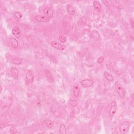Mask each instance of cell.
Segmentation results:
<instances>
[{
	"label": "cell",
	"instance_id": "obj_1",
	"mask_svg": "<svg viewBox=\"0 0 134 134\" xmlns=\"http://www.w3.org/2000/svg\"><path fill=\"white\" fill-rule=\"evenodd\" d=\"M130 125V123L129 121H124V123H122L120 126V127H119L120 133L121 134H127L129 129Z\"/></svg>",
	"mask_w": 134,
	"mask_h": 134
},
{
	"label": "cell",
	"instance_id": "obj_2",
	"mask_svg": "<svg viewBox=\"0 0 134 134\" xmlns=\"http://www.w3.org/2000/svg\"><path fill=\"white\" fill-rule=\"evenodd\" d=\"M116 90L117 92V94L121 99H124L125 97V90L123 87L118 82H116L115 83Z\"/></svg>",
	"mask_w": 134,
	"mask_h": 134
},
{
	"label": "cell",
	"instance_id": "obj_3",
	"mask_svg": "<svg viewBox=\"0 0 134 134\" xmlns=\"http://www.w3.org/2000/svg\"><path fill=\"white\" fill-rule=\"evenodd\" d=\"M117 105L116 101L115 100L112 101V102L111 103V108H110L109 111V114L110 115H111V117L114 116L116 112L117 111Z\"/></svg>",
	"mask_w": 134,
	"mask_h": 134
},
{
	"label": "cell",
	"instance_id": "obj_4",
	"mask_svg": "<svg viewBox=\"0 0 134 134\" xmlns=\"http://www.w3.org/2000/svg\"><path fill=\"white\" fill-rule=\"evenodd\" d=\"M50 44H51V46L53 48L59 50H63L65 48V46L64 45H62L60 43L58 42V41H52L50 43Z\"/></svg>",
	"mask_w": 134,
	"mask_h": 134
},
{
	"label": "cell",
	"instance_id": "obj_5",
	"mask_svg": "<svg viewBox=\"0 0 134 134\" xmlns=\"http://www.w3.org/2000/svg\"><path fill=\"white\" fill-rule=\"evenodd\" d=\"M35 19L37 21L41 22V23H47L49 22L50 20V19L46 15H38L35 16Z\"/></svg>",
	"mask_w": 134,
	"mask_h": 134
},
{
	"label": "cell",
	"instance_id": "obj_6",
	"mask_svg": "<svg viewBox=\"0 0 134 134\" xmlns=\"http://www.w3.org/2000/svg\"><path fill=\"white\" fill-rule=\"evenodd\" d=\"M81 84L84 88H89L94 84V81L91 79H85L81 81Z\"/></svg>",
	"mask_w": 134,
	"mask_h": 134
},
{
	"label": "cell",
	"instance_id": "obj_7",
	"mask_svg": "<svg viewBox=\"0 0 134 134\" xmlns=\"http://www.w3.org/2000/svg\"><path fill=\"white\" fill-rule=\"evenodd\" d=\"M12 32L14 36L17 38V39H19L20 36H21V31H20L19 27L17 26L14 27L12 29Z\"/></svg>",
	"mask_w": 134,
	"mask_h": 134
},
{
	"label": "cell",
	"instance_id": "obj_8",
	"mask_svg": "<svg viewBox=\"0 0 134 134\" xmlns=\"http://www.w3.org/2000/svg\"><path fill=\"white\" fill-rule=\"evenodd\" d=\"M80 91H81V89H80V86L78 84H74L73 86V94L74 96L78 97L80 95Z\"/></svg>",
	"mask_w": 134,
	"mask_h": 134
},
{
	"label": "cell",
	"instance_id": "obj_9",
	"mask_svg": "<svg viewBox=\"0 0 134 134\" xmlns=\"http://www.w3.org/2000/svg\"><path fill=\"white\" fill-rule=\"evenodd\" d=\"M44 14L49 19L51 18L53 15V11L51 8L46 7L44 9Z\"/></svg>",
	"mask_w": 134,
	"mask_h": 134
},
{
	"label": "cell",
	"instance_id": "obj_10",
	"mask_svg": "<svg viewBox=\"0 0 134 134\" xmlns=\"http://www.w3.org/2000/svg\"><path fill=\"white\" fill-rule=\"evenodd\" d=\"M11 72L12 76L13 77V78L15 80L18 79L19 78V71L16 67H12L11 69Z\"/></svg>",
	"mask_w": 134,
	"mask_h": 134
},
{
	"label": "cell",
	"instance_id": "obj_11",
	"mask_svg": "<svg viewBox=\"0 0 134 134\" xmlns=\"http://www.w3.org/2000/svg\"><path fill=\"white\" fill-rule=\"evenodd\" d=\"M44 72H45V74L46 77H47V78L48 79V80L50 82H52L54 81V80H53L52 74L49 70L45 69V70Z\"/></svg>",
	"mask_w": 134,
	"mask_h": 134
},
{
	"label": "cell",
	"instance_id": "obj_12",
	"mask_svg": "<svg viewBox=\"0 0 134 134\" xmlns=\"http://www.w3.org/2000/svg\"><path fill=\"white\" fill-rule=\"evenodd\" d=\"M91 37L95 40H98L100 38L99 32L96 31H93L91 32Z\"/></svg>",
	"mask_w": 134,
	"mask_h": 134
},
{
	"label": "cell",
	"instance_id": "obj_13",
	"mask_svg": "<svg viewBox=\"0 0 134 134\" xmlns=\"http://www.w3.org/2000/svg\"><path fill=\"white\" fill-rule=\"evenodd\" d=\"M104 77H105V79L108 80V81H109V82L114 81V78L111 73H108V72H107V71H105V72H104Z\"/></svg>",
	"mask_w": 134,
	"mask_h": 134
},
{
	"label": "cell",
	"instance_id": "obj_14",
	"mask_svg": "<svg viewBox=\"0 0 134 134\" xmlns=\"http://www.w3.org/2000/svg\"><path fill=\"white\" fill-rule=\"evenodd\" d=\"M67 10L68 13L71 15H73L75 14V9H74L73 6L71 4H68L67 5Z\"/></svg>",
	"mask_w": 134,
	"mask_h": 134
},
{
	"label": "cell",
	"instance_id": "obj_15",
	"mask_svg": "<svg viewBox=\"0 0 134 134\" xmlns=\"http://www.w3.org/2000/svg\"><path fill=\"white\" fill-rule=\"evenodd\" d=\"M93 7L95 10L98 12L101 11V2L99 1H94L93 2Z\"/></svg>",
	"mask_w": 134,
	"mask_h": 134
},
{
	"label": "cell",
	"instance_id": "obj_16",
	"mask_svg": "<svg viewBox=\"0 0 134 134\" xmlns=\"http://www.w3.org/2000/svg\"><path fill=\"white\" fill-rule=\"evenodd\" d=\"M10 42L11 43L12 46L14 48H17L18 46H19V42H18V41L16 38L14 37L10 38Z\"/></svg>",
	"mask_w": 134,
	"mask_h": 134
},
{
	"label": "cell",
	"instance_id": "obj_17",
	"mask_svg": "<svg viewBox=\"0 0 134 134\" xmlns=\"http://www.w3.org/2000/svg\"><path fill=\"white\" fill-rule=\"evenodd\" d=\"M26 79L28 80H29V81H31L32 82L33 81L34 78V74L32 73V72H31V71H28L27 73H26Z\"/></svg>",
	"mask_w": 134,
	"mask_h": 134
},
{
	"label": "cell",
	"instance_id": "obj_18",
	"mask_svg": "<svg viewBox=\"0 0 134 134\" xmlns=\"http://www.w3.org/2000/svg\"><path fill=\"white\" fill-rule=\"evenodd\" d=\"M59 132L61 134H66L67 130H66V126L64 124H61L59 127Z\"/></svg>",
	"mask_w": 134,
	"mask_h": 134
},
{
	"label": "cell",
	"instance_id": "obj_19",
	"mask_svg": "<svg viewBox=\"0 0 134 134\" xmlns=\"http://www.w3.org/2000/svg\"><path fill=\"white\" fill-rule=\"evenodd\" d=\"M44 124L46 125V126L48 128H51L52 127L53 125V121L50 120H45L44 121Z\"/></svg>",
	"mask_w": 134,
	"mask_h": 134
},
{
	"label": "cell",
	"instance_id": "obj_20",
	"mask_svg": "<svg viewBox=\"0 0 134 134\" xmlns=\"http://www.w3.org/2000/svg\"><path fill=\"white\" fill-rule=\"evenodd\" d=\"M22 59L20 58H15L13 59V63L16 65H19L22 63Z\"/></svg>",
	"mask_w": 134,
	"mask_h": 134
},
{
	"label": "cell",
	"instance_id": "obj_21",
	"mask_svg": "<svg viewBox=\"0 0 134 134\" xmlns=\"http://www.w3.org/2000/svg\"><path fill=\"white\" fill-rule=\"evenodd\" d=\"M13 16L15 19H21L23 17L22 14L20 13L19 12H14L13 13Z\"/></svg>",
	"mask_w": 134,
	"mask_h": 134
},
{
	"label": "cell",
	"instance_id": "obj_22",
	"mask_svg": "<svg viewBox=\"0 0 134 134\" xmlns=\"http://www.w3.org/2000/svg\"><path fill=\"white\" fill-rule=\"evenodd\" d=\"M104 60H105V58L103 56H100V57L98 58L97 59V63H99L100 64H101L103 63V62L104 61Z\"/></svg>",
	"mask_w": 134,
	"mask_h": 134
},
{
	"label": "cell",
	"instance_id": "obj_23",
	"mask_svg": "<svg viewBox=\"0 0 134 134\" xmlns=\"http://www.w3.org/2000/svg\"><path fill=\"white\" fill-rule=\"evenodd\" d=\"M59 40L60 41V42L61 43H64L65 42V41H66V38H65V37L64 36V35H60V36H59Z\"/></svg>",
	"mask_w": 134,
	"mask_h": 134
},
{
	"label": "cell",
	"instance_id": "obj_24",
	"mask_svg": "<svg viewBox=\"0 0 134 134\" xmlns=\"http://www.w3.org/2000/svg\"><path fill=\"white\" fill-rule=\"evenodd\" d=\"M10 134H16L17 133V130L14 127H12L10 128Z\"/></svg>",
	"mask_w": 134,
	"mask_h": 134
},
{
	"label": "cell",
	"instance_id": "obj_25",
	"mask_svg": "<svg viewBox=\"0 0 134 134\" xmlns=\"http://www.w3.org/2000/svg\"><path fill=\"white\" fill-rule=\"evenodd\" d=\"M102 2L104 4V5H105L106 7H109L111 4H109V2L108 1H102Z\"/></svg>",
	"mask_w": 134,
	"mask_h": 134
},
{
	"label": "cell",
	"instance_id": "obj_26",
	"mask_svg": "<svg viewBox=\"0 0 134 134\" xmlns=\"http://www.w3.org/2000/svg\"><path fill=\"white\" fill-rule=\"evenodd\" d=\"M134 19H131L130 20V23L131 24V25L133 27V28H134Z\"/></svg>",
	"mask_w": 134,
	"mask_h": 134
}]
</instances>
